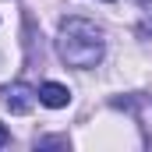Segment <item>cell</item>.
Returning <instances> with one entry per match:
<instances>
[{"label":"cell","mask_w":152,"mask_h":152,"mask_svg":"<svg viewBox=\"0 0 152 152\" xmlns=\"http://www.w3.org/2000/svg\"><path fill=\"white\" fill-rule=\"evenodd\" d=\"M142 7H145V11H152V0H142Z\"/></svg>","instance_id":"obj_6"},{"label":"cell","mask_w":152,"mask_h":152,"mask_svg":"<svg viewBox=\"0 0 152 152\" xmlns=\"http://www.w3.org/2000/svg\"><path fill=\"white\" fill-rule=\"evenodd\" d=\"M46 145H67V138H39V149H46Z\"/></svg>","instance_id":"obj_4"},{"label":"cell","mask_w":152,"mask_h":152,"mask_svg":"<svg viewBox=\"0 0 152 152\" xmlns=\"http://www.w3.org/2000/svg\"><path fill=\"white\" fill-rule=\"evenodd\" d=\"M106 4H113V0H106Z\"/></svg>","instance_id":"obj_7"},{"label":"cell","mask_w":152,"mask_h":152,"mask_svg":"<svg viewBox=\"0 0 152 152\" xmlns=\"http://www.w3.org/2000/svg\"><path fill=\"white\" fill-rule=\"evenodd\" d=\"M0 96H4V106H7L11 113H28V110L39 103V88L25 85V81H14V85H7Z\"/></svg>","instance_id":"obj_2"},{"label":"cell","mask_w":152,"mask_h":152,"mask_svg":"<svg viewBox=\"0 0 152 152\" xmlns=\"http://www.w3.org/2000/svg\"><path fill=\"white\" fill-rule=\"evenodd\" d=\"M4 145H11V131H7V127L0 124V149H4Z\"/></svg>","instance_id":"obj_5"},{"label":"cell","mask_w":152,"mask_h":152,"mask_svg":"<svg viewBox=\"0 0 152 152\" xmlns=\"http://www.w3.org/2000/svg\"><path fill=\"white\" fill-rule=\"evenodd\" d=\"M39 103L50 106V110H64V106L71 103V88L60 85V81H42V85H39Z\"/></svg>","instance_id":"obj_3"},{"label":"cell","mask_w":152,"mask_h":152,"mask_svg":"<svg viewBox=\"0 0 152 152\" xmlns=\"http://www.w3.org/2000/svg\"><path fill=\"white\" fill-rule=\"evenodd\" d=\"M57 53L67 67H78V71H88L103 60L106 53V36L96 21L88 18H64L60 21V32H57Z\"/></svg>","instance_id":"obj_1"}]
</instances>
